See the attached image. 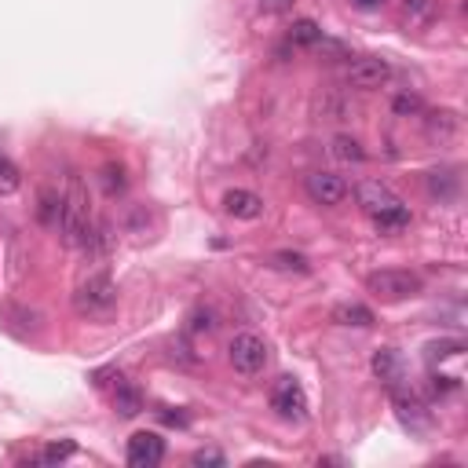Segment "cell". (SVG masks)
Listing matches in <instances>:
<instances>
[{
    "mask_svg": "<svg viewBox=\"0 0 468 468\" xmlns=\"http://www.w3.org/2000/svg\"><path fill=\"white\" fill-rule=\"evenodd\" d=\"M373 223H377V230H403V227H410V209H406L403 202H396L392 209L377 213Z\"/></svg>",
    "mask_w": 468,
    "mask_h": 468,
    "instance_id": "obj_18",
    "label": "cell"
},
{
    "mask_svg": "<svg viewBox=\"0 0 468 468\" xmlns=\"http://www.w3.org/2000/svg\"><path fill=\"white\" fill-rule=\"evenodd\" d=\"M304 190H307V198L315 205H322V209H333V205H340L347 198V183L337 172H311L304 180Z\"/></svg>",
    "mask_w": 468,
    "mask_h": 468,
    "instance_id": "obj_7",
    "label": "cell"
},
{
    "mask_svg": "<svg viewBox=\"0 0 468 468\" xmlns=\"http://www.w3.org/2000/svg\"><path fill=\"white\" fill-rule=\"evenodd\" d=\"M428 190L436 194V198L450 202L454 194H457V176L450 169H436V172H428Z\"/></svg>",
    "mask_w": 468,
    "mask_h": 468,
    "instance_id": "obj_17",
    "label": "cell"
},
{
    "mask_svg": "<svg viewBox=\"0 0 468 468\" xmlns=\"http://www.w3.org/2000/svg\"><path fill=\"white\" fill-rule=\"evenodd\" d=\"M333 158H337V162H347V165H351V162L359 165V162H366V150H363V143H359V139H351V136H337V139H333Z\"/></svg>",
    "mask_w": 468,
    "mask_h": 468,
    "instance_id": "obj_19",
    "label": "cell"
},
{
    "mask_svg": "<svg viewBox=\"0 0 468 468\" xmlns=\"http://www.w3.org/2000/svg\"><path fill=\"white\" fill-rule=\"evenodd\" d=\"M213 319H216L213 311H198V315H194V322H190V330H194V333H202V330H213V326H216Z\"/></svg>",
    "mask_w": 468,
    "mask_h": 468,
    "instance_id": "obj_30",
    "label": "cell"
},
{
    "mask_svg": "<svg viewBox=\"0 0 468 468\" xmlns=\"http://www.w3.org/2000/svg\"><path fill=\"white\" fill-rule=\"evenodd\" d=\"M366 289L384 304H399V300L417 297L424 289V282L414 275V271H373L366 279Z\"/></svg>",
    "mask_w": 468,
    "mask_h": 468,
    "instance_id": "obj_3",
    "label": "cell"
},
{
    "mask_svg": "<svg viewBox=\"0 0 468 468\" xmlns=\"http://www.w3.org/2000/svg\"><path fill=\"white\" fill-rule=\"evenodd\" d=\"M424 129H428V136H432V139H450V136H457L461 121H457L454 110H432V113H428V121H424Z\"/></svg>",
    "mask_w": 468,
    "mask_h": 468,
    "instance_id": "obj_14",
    "label": "cell"
},
{
    "mask_svg": "<svg viewBox=\"0 0 468 468\" xmlns=\"http://www.w3.org/2000/svg\"><path fill=\"white\" fill-rule=\"evenodd\" d=\"M113 307H117V286L110 275H92L73 293V311L85 319H106Z\"/></svg>",
    "mask_w": 468,
    "mask_h": 468,
    "instance_id": "obj_2",
    "label": "cell"
},
{
    "mask_svg": "<svg viewBox=\"0 0 468 468\" xmlns=\"http://www.w3.org/2000/svg\"><path fill=\"white\" fill-rule=\"evenodd\" d=\"M129 464L132 468H154L165 461V439L158 432H136L129 439V450H125Z\"/></svg>",
    "mask_w": 468,
    "mask_h": 468,
    "instance_id": "obj_8",
    "label": "cell"
},
{
    "mask_svg": "<svg viewBox=\"0 0 468 468\" xmlns=\"http://www.w3.org/2000/svg\"><path fill=\"white\" fill-rule=\"evenodd\" d=\"M355 202H359L363 213L377 216V213H384V209H392L399 198H396V194L388 190L380 180H363V183H355Z\"/></svg>",
    "mask_w": 468,
    "mask_h": 468,
    "instance_id": "obj_10",
    "label": "cell"
},
{
    "mask_svg": "<svg viewBox=\"0 0 468 468\" xmlns=\"http://www.w3.org/2000/svg\"><path fill=\"white\" fill-rule=\"evenodd\" d=\"M388 81H392V66H388V59L366 55V59H355V63L347 66V85L351 88L373 92V88H384Z\"/></svg>",
    "mask_w": 468,
    "mask_h": 468,
    "instance_id": "obj_6",
    "label": "cell"
},
{
    "mask_svg": "<svg viewBox=\"0 0 468 468\" xmlns=\"http://www.w3.org/2000/svg\"><path fill=\"white\" fill-rule=\"evenodd\" d=\"M267 263H271V267H279V271H297V275L311 271V263H307L304 253H271Z\"/></svg>",
    "mask_w": 468,
    "mask_h": 468,
    "instance_id": "obj_21",
    "label": "cell"
},
{
    "mask_svg": "<svg viewBox=\"0 0 468 468\" xmlns=\"http://www.w3.org/2000/svg\"><path fill=\"white\" fill-rule=\"evenodd\" d=\"M355 4H359V8H377L380 0H355Z\"/></svg>",
    "mask_w": 468,
    "mask_h": 468,
    "instance_id": "obj_33",
    "label": "cell"
},
{
    "mask_svg": "<svg viewBox=\"0 0 468 468\" xmlns=\"http://www.w3.org/2000/svg\"><path fill=\"white\" fill-rule=\"evenodd\" d=\"M461 351V340H443V344H428V355H439V359H447V355H457Z\"/></svg>",
    "mask_w": 468,
    "mask_h": 468,
    "instance_id": "obj_28",
    "label": "cell"
},
{
    "mask_svg": "<svg viewBox=\"0 0 468 468\" xmlns=\"http://www.w3.org/2000/svg\"><path fill=\"white\" fill-rule=\"evenodd\" d=\"M399 8L410 22H428V19H436L439 0H399Z\"/></svg>",
    "mask_w": 468,
    "mask_h": 468,
    "instance_id": "obj_20",
    "label": "cell"
},
{
    "mask_svg": "<svg viewBox=\"0 0 468 468\" xmlns=\"http://www.w3.org/2000/svg\"><path fill=\"white\" fill-rule=\"evenodd\" d=\"M59 227H63V238L66 246H81L85 234L92 227V213H88V190L85 183L70 176V187L63 194V216H59Z\"/></svg>",
    "mask_w": 468,
    "mask_h": 468,
    "instance_id": "obj_1",
    "label": "cell"
},
{
    "mask_svg": "<svg viewBox=\"0 0 468 468\" xmlns=\"http://www.w3.org/2000/svg\"><path fill=\"white\" fill-rule=\"evenodd\" d=\"M190 464H216V468H220V464H227V457H223L220 450L205 447V450H194V454H190Z\"/></svg>",
    "mask_w": 468,
    "mask_h": 468,
    "instance_id": "obj_27",
    "label": "cell"
},
{
    "mask_svg": "<svg viewBox=\"0 0 468 468\" xmlns=\"http://www.w3.org/2000/svg\"><path fill=\"white\" fill-rule=\"evenodd\" d=\"M227 359H230V366L238 370V373L256 377L267 366V340L256 337V333H238L227 344Z\"/></svg>",
    "mask_w": 468,
    "mask_h": 468,
    "instance_id": "obj_4",
    "label": "cell"
},
{
    "mask_svg": "<svg viewBox=\"0 0 468 468\" xmlns=\"http://www.w3.org/2000/svg\"><path fill=\"white\" fill-rule=\"evenodd\" d=\"M333 322H337V326L370 330V326H373V311H370L366 304H337V307H333Z\"/></svg>",
    "mask_w": 468,
    "mask_h": 468,
    "instance_id": "obj_13",
    "label": "cell"
},
{
    "mask_svg": "<svg viewBox=\"0 0 468 468\" xmlns=\"http://www.w3.org/2000/svg\"><path fill=\"white\" fill-rule=\"evenodd\" d=\"M19 183H22L19 165H15L12 158H4V154H0V194H15Z\"/></svg>",
    "mask_w": 468,
    "mask_h": 468,
    "instance_id": "obj_22",
    "label": "cell"
},
{
    "mask_svg": "<svg viewBox=\"0 0 468 468\" xmlns=\"http://www.w3.org/2000/svg\"><path fill=\"white\" fill-rule=\"evenodd\" d=\"M110 377H117V370H96V373H92V380H96V384H106Z\"/></svg>",
    "mask_w": 468,
    "mask_h": 468,
    "instance_id": "obj_32",
    "label": "cell"
},
{
    "mask_svg": "<svg viewBox=\"0 0 468 468\" xmlns=\"http://www.w3.org/2000/svg\"><path fill=\"white\" fill-rule=\"evenodd\" d=\"M113 410L121 414V417H136L143 410V396L136 392V388L129 384H117V392H113Z\"/></svg>",
    "mask_w": 468,
    "mask_h": 468,
    "instance_id": "obj_16",
    "label": "cell"
},
{
    "mask_svg": "<svg viewBox=\"0 0 468 468\" xmlns=\"http://www.w3.org/2000/svg\"><path fill=\"white\" fill-rule=\"evenodd\" d=\"M454 388H457L454 377H443V373L432 377V392H436V396H447V392H454Z\"/></svg>",
    "mask_w": 468,
    "mask_h": 468,
    "instance_id": "obj_29",
    "label": "cell"
},
{
    "mask_svg": "<svg viewBox=\"0 0 468 468\" xmlns=\"http://www.w3.org/2000/svg\"><path fill=\"white\" fill-rule=\"evenodd\" d=\"M223 213L234 216V220H256L263 213V202H260V194L234 187V190L223 194Z\"/></svg>",
    "mask_w": 468,
    "mask_h": 468,
    "instance_id": "obj_11",
    "label": "cell"
},
{
    "mask_svg": "<svg viewBox=\"0 0 468 468\" xmlns=\"http://www.w3.org/2000/svg\"><path fill=\"white\" fill-rule=\"evenodd\" d=\"M322 41V26L315 19H297L289 26V45H304V48H315Z\"/></svg>",
    "mask_w": 468,
    "mask_h": 468,
    "instance_id": "obj_15",
    "label": "cell"
},
{
    "mask_svg": "<svg viewBox=\"0 0 468 468\" xmlns=\"http://www.w3.org/2000/svg\"><path fill=\"white\" fill-rule=\"evenodd\" d=\"M103 187H106L110 198H113V194H121V190L129 187V180H125V165H103Z\"/></svg>",
    "mask_w": 468,
    "mask_h": 468,
    "instance_id": "obj_24",
    "label": "cell"
},
{
    "mask_svg": "<svg viewBox=\"0 0 468 468\" xmlns=\"http://www.w3.org/2000/svg\"><path fill=\"white\" fill-rule=\"evenodd\" d=\"M37 216H41V223H59V216H63V194L45 190V194H41V209H37Z\"/></svg>",
    "mask_w": 468,
    "mask_h": 468,
    "instance_id": "obj_23",
    "label": "cell"
},
{
    "mask_svg": "<svg viewBox=\"0 0 468 468\" xmlns=\"http://www.w3.org/2000/svg\"><path fill=\"white\" fill-rule=\"evenodd\" d=\"M260 4L267 8V12H286V8H293L297 0H260Z\"/></svg>",
    "mask_w": 468,
    "mask_h": 468,
    "instance_id": "obj_31",
    "label": "cell"
},
{
    "mask_svg": "<svg viewBox=\"0 0 468 468\" xmlns=\"http://www.w3.org/2000/svg\"><path fill=\"white\" fill-rule=\"evenodd\" d=\"M392 392V406H396V414H399V421L410 428V432H424L428 424H432V414L424 410V403L414 396V392H406V388H388Z\"/></svg>",
    "mask_w": 468,
    "mask_h": 468,
    "instance_id": "obj_9",
    "label": "cell"
},
{
    "mask_svg": "<svg viewBox=\"0 0 468 468\" xmlns=\"http://www.w3.org/2000/svg\"><path fill=\"white\" fill-rule=\"evenodd\" d=\"M392 110H396L399 117H414V113H421V110H424V103H421V96H414V92H403V96H396Z\"/></svg>",
    "mask_w": 468,
    "mask_h": 468,
    "instance_id": "obj_25",
    "label": "cell"
},
{
    "mask_svg": "<svg viewBox=\"0 0 468 468\" xmlns=\"http://www.w3.org/2000/svg\"><path fill=\"white\" fill-rule=\"evenodd\" d=\"M271 410H275L282 421H304L307 417V392L297 377H279L271 384Z\"/></svg>",
    "mask_w": 468,
    "mask_h": 468,
    "instance_id": "obj_5",
    "label": "cell"
},
{
    "mask_svg": "<svg viewBox=\"0 0 468 468\" xmlns=\"http://www.w3.org/2000/svg\"><path fill=\"white\" fill-rule=\"evenodd\" d=\"M370 366H373V377L384 380V388H396L403 380V359H399L396 347H377Z\"/></svg>",
    "mask_w": 468,
    "mask_h": 468,
    "instance_id": "obj_12",
    "label": "cell"
},
{
    "mask_svg": "<svg viewBox=\"0 0 468 468\" xmlns=\"http://www.w3.org/2000/svg\"><path fill=\"white\" fill-rule=\"evenodd\" d=\"M77 454V447L66 439V443H52V447H45V454L37 457V461H45V464H55V461H66V457H73Z\"/></svg>",
    "mask_w": 468,
    "mask_h": 468,
    "instance_id": "obj_26",
    "label": "cell"
}]
</instances>
